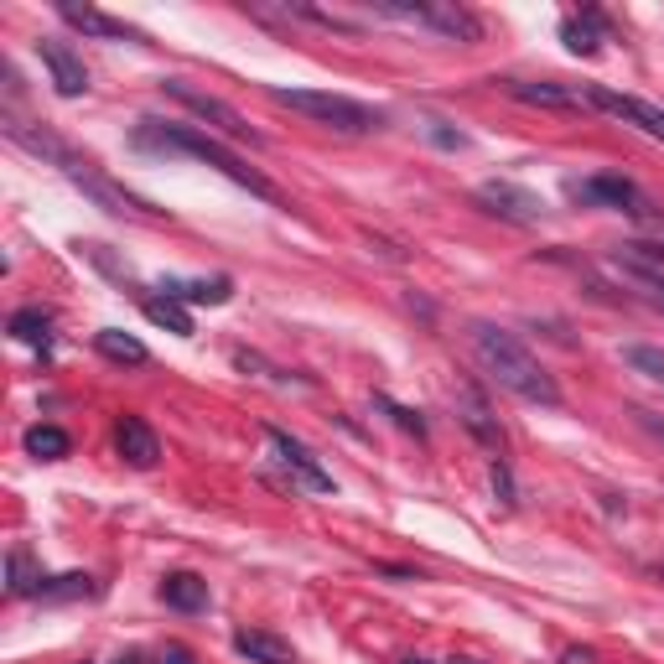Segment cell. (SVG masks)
I'll return each instance as SVG.
<instances>
[{
	"mask_svg": "<svg viewBox=\"0 0 664 664\" xmlns=\"http://www.w3.org/2000/svg\"><path fill=\"white\" fill-rule=\"evenodd\" d=\"M468 337H473V354L477 363L494 374L509 395H520L524 405H546V410H556L561 405V384H556V374H550L540 358L524 348L520 337L509 328H498V322H468Z\"/></svg>",
	"mask_w": 664,
	"mask_h": 664,
	"instance_id": "1",
	"label": "cell"
},
{
	"mask_svg": "<svg viewBox=\"0 0 664 664\" xmlns=\"http://www.w3.org/2000/svg\"><path fill=\"white\" fill-rule=\"evenodd\" d=\"M130 141L141 145V151H171V156H192V162H203V166H214V171H224L234 188L255 192V197H265V203H281V192H276V182H270V177H260V171H255L250 162H239L229 145L214 141V136H208V130H197V125H177V119H141Z\"/></svg>",
	"mask_w": 664,
	"mask_h": 664,
	"instance_id": "2",
	"label": "cell"
},
{
	"mask_svg": "<svg viewBox=\"0 0 664 664\" xmlns=\"http://www.w3.org/2000/svg\"><path fill=\"white\" fill-rule=\"evenodd\" d=\"M270 99H276L281 110H296V115L328 125V130H337V136H369V130H384V110L358 104V99H348V94H328V89H281V84H270Z\"/></svg>",
	"mask_w": 664,
	"mask_h": 664,
	"instance_id": "3",
	"label": "cell"
},
{
	"mask_svg": "<svg viewBox=\"0 0 664 664\" xmlns=\"http://www.w3.org/2000/svg\"><path fill=\"white\" fill-rule=\"evenodd\" d=\"M363 11H369V16H384V22L436 31V37H447V42H477V37H483V22H477L468 5H457V0H369Z\"/></svg>",
	"mask_w": 664,
	"mask_h": 664,
	"instance_id": "4",
	"label": "cell"
},
{
	"mask_svg": "<svg viewBox=\"0 0 664 664\" xmlns=\"http://www.w3.org/2000/svg\"><path fill=\"white\" fill-rule=\"evenodd\" d=\"M571 203H587V208H613V214H628L639 224H654V203L639 192V182L617 177V171H597V177H571L566 182Z\"/></svg>",
	"mask_w": 664,
	"mask_h": 664,
	"instance_id": "5",
	"label": "cell"
},
{
	"mask_svg": "<svg viewBox=\"0 0 664 664\" xmlns=\"http://www.w3.org/2000/svg\"><path fill=\"white\" fill-rule=\"evenodd\" d=\"M162 89H166V94H171V99H177V104H182L188 115H197V119H203L208 130H218L224 141H250V145H260V130H250V119L239 115V110H234V104H229V99L203 94V89H192L188 78H166Z\"/></svg>",
	"mask_w": 664,
	"mask_h": 664,
	"instance_id": "6",
	"label": "cell"
},
{
	"mask_svg": "<svg viewBox=\"0 0 664 664\" xmlns=\"http://www.w3.org/2000/svg\"><path fill=\"white\" fill-rule=\"evenodd\" d=\"M63 177H68L84 197H94L104 214H115V218H162L151 203H141L136 192H125L119 182H110V177H104L89 156H68V162H63Z\"/></svg>",
	"mask_w": 664,
	"mask_h": 664,
	"instance_id": "7",
	"label": "cell"
},
{
	"mask_svg": "<svg viewBox=\"0 0 664 664\" xmlns=\"http://www.w3.org/2000/svg\"><path fill=\"white\" fill-rule=\"evenodd\" d=\"M473 197L494 218H503V224H540V218H546V197H540V192H529V188H520V182H509V177L477 182Z\"/></svg>",
	"mask_w": 664,
	"mask_h": 664,
	"instance_id": "8",
	"label": "cell"
},
{
	"mask_svg": "<svg viewBox=\"0 0 664 664\" xmlns=\"http://www.w3.org/2000/svg\"><path fill=\"white\" fill-rule=\"evenodd\" d=\"M582 99H587L592 110H602V115H613V119H623V125L643 130V136L664 141V110L660 104H649V99H639V94H617V89H608V84L582 89Z\"/></svg>",
	"mask_w": 664,
	"mask_h": 664,
	"instance_id": "9",
	"label": "cell"
},
{
	"mask_svg": "<svg viewBox=\"0 0 664 664\" xmlns=\"http://www.w3.org/2000/svg\"><path fill=\"white\" fill-rule=\"evenodd\" d=\"M265 442H270V451H276V462H281L285 473L296 477L307 494H332V473L317 462V451L311 447H302L291 431H281V426H265Z\"/></svg>",
	"mask_w": 664,
	"mask_h": 664,
	"instance_id": "10",
	"label": "cell"
},
{
	"mask_svg": "<svg viewBox=\"0 0 664 664\" xmlns=\"http://www.w3.org/2000/svg\"><path fill=\"white\" fill-rule=\"evenodd\" d=\"M457 421H462V431H468V436H473L483 451L503 457L509 436H503V426H498V416H494V405L483 400V390H477V384H462V390H457Z\"/></svg>",
	"mask_w": 664,
	"mask_h": 664,
	"instance_id": "11",
	"label": "cell"
},
{
	"mask_svg": "<svg viewBox=\"0 0 664 664\" xmlns=\"http://www.w3.org/2000/svg\"><path fill=\"white\" fill-rule=\"evenodd\" d=\"M37 58H42L52 89H58L63 99L89 94V68H84V58H78L68 42H58V37H37Z\"/></svg>",
	"mask_w": 664,
	"mask_h": 664,
	"instance_id": "12",
	"label": "cell"
},
{
	"mask_svg": "<svg viewBox=\"0 0 664 664\" xmlns=\"http://www.w3.org/2000/svg\"><path fill=\"white\" fill-rule=\"evenodd\" d=\"M58 16H63V22L73 26V31H84V37H99V42H141V31H136V26H125L119 16L99 11V5L58 0Z\"/></svg>",
	"mask_w": 664,
	"mask_h": 664,
	"instance_id": "13",
	"label": "cell"
},
{
	"mask_svg": "<svg viewBox=\"0 0 664 664\" xmlns=\"http://www.w3.org/2000/svg\"><path fill=\"white\" fill-rule=\"evenodd\" d=\"M115 451L130 462V468H156V457H162V442H156V431L145 426L141 416H119L115 426Z\"/></svg>",
	"mask_w": 664,
	"mask_h": 664,
	"instance_id": "14",
	"label": "cell"
},
{
	"mask_svg": "<svg viewBox=\"0 0 664 664\" xmlns=\"http://www.w3.org/2000/svg\"><path fill=\"white\" fill-rule=\"evenodd\" d=\"M561 42H566L576 58H592V52L608 42V16L592 11V5H587L582 16H566V22H561Z\"/></svg>",
	"mask_w": 664,
	"mask_h": 664,
	"instance_id": "15",
	"label": "cell"
},
{
	"mask_svg": "<svg viewBox=\"0 0 664 664\" xmlns=\"http://www.w3.org/2000/svg\"><path fill=\"white\" fill-rule=\"evenodd\" d=\"M613 270H617V276H623L628 285H639L649 302H660V307H664V270H660V265L639 260L634 250H623V244H617V250H613Z\"/></svg>",
	"mask_w": 664,
	"mask_h": 664,
	"instance_id": "16",
	"label": "cell"
},
{
	"mask_svg": "<svg viewBox=\"0 0 664 664\" xmlns=\"http://www.w3.org/2000/svg\"><path fill=\"white\" fill-rule=\"evenodd\" d=\"M503 94H514L520 104H540V110H582L587 99L561 89V84H524V78H503Z\"/></svg>",
	"mask_w": 664,
	"mask_h": 664,
	"instance_id": "17",
	"label": "cell"
},
{
	"mask_svg": "<svg viewBox=\"0 0 664 664\" xmlns=\"http://www.w3.org/2000/svg\"><path fill=\"white\" fill-rule=\"evenodd\" d=\"M162 602L177 608V613H203L208 608V582L192 576V571H171V576H162Z\"/></svg>",
	"mask_w": 664,
	"mask_h": 664,
	"instance_id": "18",
	"label": "cell"
},
{
	"mask_svg": "<svg viewBox=\"0 0 664 664\" xmlns=\"http://www.w3.org/2000/svg\"><path fill=\"white\" fill-rule=\"evenodd\" d=\"M162 291L171 302H203V307H224L229 296H234V281L229 276H214V281H177V276H166Z\"/></svg>",
	"mask_w": 664,
	"mask_h": 664,
	"instance_id": "19",
	"label": "cell"
},
{
	"mask_svg": "<svg viewBox=\"0 0 664 664\" xmlns=\"http://www.w3.org/2000/svg\"><path fill=\"white\" fill-rule=\"evenodd\" d=\"M234 649L250 664H296V649H291L285 639H276V634H260V628H244V634H234Z\"/></svg>",
	"mask_w": 664,
	"mask_h": 664,
	"instance_id": "20",
	"label": "cell"
},
{
	"mask_svg": "<svg viewBox=\"0 0 664 664\" xmlns=\"http://www.w3.org/2000/svg\"><path fill=\"white\" fill-rule=\"evenodd\" d=\"M48 576L37 571V561H31V550L26 546H11V556H5V587H11V597H31L37 587H42Z\"/></svg>",
	"mask_w": 664,
	"mask_h": 664,
	"instance_id": "21",
	"label": "cell"
},
{
	"mask_svg": "<svg viewBox=\"0 0 664 664\" xmlns=\"http://www.w3.org/2000/svg\"><path fill=\"white\" fill-rule=\"evenodd\" d=\"M141 311H145V322L177 332V337H192V317H188V307H182V302H171V296H145Z\"/></svg>",
	"mask_w": 664,
	"mask_h": 664,
	"instance_id": "22",
	"label": "cell"
},
{
	"mask_svg": "<svg viewBox=\"0 0 664 664\" xmlns=\"http://www.w3.org/2000/svg\"><path fill=\"white\" fill-rule=\"evenodd\" d=\"M94 348L110 358V363H145V343L141 337H130V332H119V328H99Z\"/></svg>",
	"mask_w": 664,
	"mask_h": 664,
	"instance_id": "23",
	"label": "cell"
},
{
	"mask_svg": "<svg viewBox=\"0 0 664 664\" xmlns=\"http://www.w3.org/2000/svg\"><path fill=\"white\" fill-rule=\"evenodd\" d=\"M26 451H31L37 462H63L73 451V436L63 426H31L26 431Z\"/></svg>",
	"mask_w": 664,
	"mask_h": 664,
	"instance_id": "24",
	"label": "cell"
},
{
	"mask_svg": "<svg viewBox=\"0 0 664 664\" xmlns=\"http://www.w3.org/2000/svg\"><path fill=\"white\" fill-rule=\"evenodd\" d=\"M623 363H628L634 374H643V380L664 384V348H654V343H628V348H623Z\"/></svg>",
	"mask_w": 664,
	"mask_h": 664,
	"instance_id": "25",
	"label": "cell"
},
{
	"mask_svg": "<svg viewBox=\"0 0 664 664\" xmlns=\"http://www.w3.org/2000/svg\"><path fill=\"white\" fill-rule=\"evenodd\" d=\"M94 592V582L89 576H48L42 587H37V597L42 602H63V597H89Z\"/></svg>",
	"mask_w": 664,
	"mask_h": 664,
	"instance_id": "26",
	"label": "cell"
},
{
	"mask_svg": "<svg viewBox=\"0 0 664 664\" xmlns=\"http://www.w3.org/2000/svg\"><path fill=\"white\" fill-rule=\"evenodd\" d=\"M11 337H22V343H48V311L22 307L11 317Z\"/></svg>",
	"mask_w": 664,
	"mask_h": 664,
	"instance_id": "27",
	"label": "cell"
},
{
	"mask_svg": "<svg viewBox=\"0 0 664 664\" xmlns=\"http://www.w3.org/2000/svg\"><path fill=\"white\" fill-rule=\"evenodd\" d=\"M623 250H634L639 260H649V265H660V270H664V224L654 218V224H649V234H643V239H628Z\"/></svg>",
	"mask_w": 664,
	"mask_h": 664,
	"instance_id": "28",
	"label": "cell"
},
{
	"mask_svg": "<svg viewBox=\"0 0 664 664\" xmlns=\"http://www.w3.org/2000/svg\"><path fill=\"white\" fill-rule=\"evenodd\" d=\"M78 250H84V255H89V260H94L99 270H104V276H115L119 285H125V281H136V270H130V265H119L115 255H110V244H78Z\"/></svg>",
	"mask_w": 664,
	"mask_h": 664,
	"instance_id": "29",
	"label": "cell"
},
{
	"mask_svg": "<svg viewBox=\"0 0 664 664\" xmlns=\"http://www.w3.org/2000/svg\"><path fill=\"white\" fill-rule=\"evenodd\" d=\"M380 410H384V416H390V421H395L400 431H410L416 442H426V421H421V416H416L410 405H395V400H384V395H380Z\"/></svg>",
	"mask_w": 664,
	"mask_h": 664,
	"instance_id": "30",
	"label": "cell"
},
{
	"mask_svg": "<svg viewBox=\"0 0 664 664\" xmlns=\"http://www.w3.org/2000/svg\"><path fill=\"white\" fill-rule=\"evenodd\" d=\"M488 483H494L498 503H509V509L520 503V498H514V473H509V462H503V457H494V468H488Z\"/></svg>",
	"mask_w": 664,
	"mask_h": 664,
	"instance_id": "31",
	"label": "cell"
},
{
	"mask_svg": "<svg viewBox=\"0 0 664 664\" xmlns=\"http://www.w3.org/2000/svg\"><path fill=\"white\" fill-rule=\"evenodd\" d=\"M426 136H431L436 145H451V151H457V145H468V136H462V130H447L442 119H431V125H426Z\"/></svg>",
	"mask_w": 664,
	"mask_h": 664,
	"instance_id": "32",
	"label": "cell"
},
{
	"mask_svg": "<svg viewBox=\"0 0 664 664\" xmlns=\"http://www.w3.org/2000/svg\"><path fill=\"white\" fill-rule=\"evenodd\" d=\"M156 664H197V660H192V649H182V643H166L162 654H156Z\"/></svg>",
	"mask_w": 664,
	"mask_h": 664,
	"instance_id": "33",
	"label": "cell"
},
{
	"mask_svg": "<svg viewBox=\"0 0 664 664\" xmlns=\"http://www.w3.org/2000/svg\"><path fill=\"white\" fill-rule=\"evenodd\" d=\"M639 421H643V431H654V436L664 442V416H649V410H639Z\"/></svg>",
	"mask_w": 664,
	"mask_h": 664,
	"instance_id": "34",
	"label": "cell"
},
{
	"mask_svg": "<svg viewBox=\"0 0 664 664\" xmlns=\"http://www.w3.org/2000/svg\"><path fill=\"white\" fill-rule=\"evenodd\" d=\"M115 664H141V654H119Z\"/></svg>",
	"mask_w": 664,
	"mask_h": 664,
	"instance_id": "35",
	"label": "cell"
},
{
	"mask_svg": "<svg viewBox=\"0 0 664 664\" xmlns=\"http://www.w3.org/2000/svg\"><path fill=\"white\" fill-rule=\"evenodd\" d=\"M410 664H421V660H410Z\"/></svg>",
	"mask_w": 664,
	"mask_h": 664,
	"instance_id": "36",
	"label": "cell"
}]
</instances>
